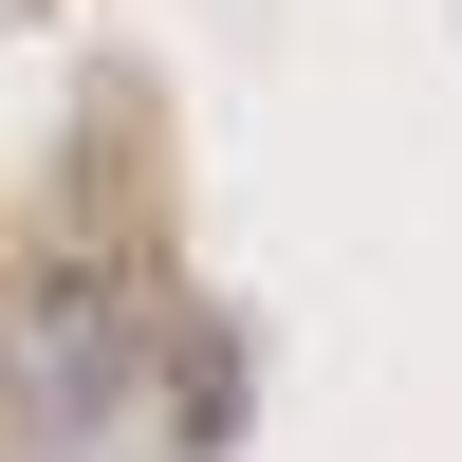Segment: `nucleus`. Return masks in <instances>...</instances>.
I'll return each mask as SVG.
<instances>
[{
    "mask_svg": "<svg viewBox=\"0 0 462 462\" xmlns=\"http://www.w3.org/2000/svg\"><path fill=\"white\" fill-rule=\"evenodd\" d=\"M130 370H148V315H130V278H19V315H0V407H19L37 444H93L111 407H130Z\"/></svg>",
    "mask_w": 462,
    "mask_h": 462,
    "instance_id": "f257e3e1",
    "label": "nucleus"
}]
</instances>
